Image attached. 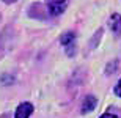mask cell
<instances>
[{
	"label": "cell",
	"mask_w": 121,
	"mask_h": 118,
	"mask_svg": "<svg viewBox=\"0 0 121 118\" xmlns=\"http://www.w3.org/2000/svg\"><path fill=\"white\" fill-rule=\"evenodd\" d=\"M44 2L47 5L49 14H52V16H58L68 6V0H44Z\"/></svg>",
	"instance_id": "obj_1"
},
{
	"label": "cell",
	"mask_w": 121,
	"mask_h": 118,
	"mask_svg": "<svg viewBox=\"0 0 121 118\" xmlns=\"http://www.w3.org/2000/svg\"><path fill=\"white\" fill-rule=\"evenodd\" d=\"M96 105H98V98L93 95H88L85 96V99L82 102V107H80V112L82 114H90L96 109Z\"/></svg>",
	"instance_id": "obj_2"
},
{
	"label": "cell",
	"mask_w": 121,
	"mask_h": 118,
	"mask_svg": "<svg viewBox=\"0 0 121 118\" xmlns=\"http://www.w3.org/2000/svg\"><path fill=\"white\" fill-rule=\"evenodd\" d=\"M33 114V105L31 102H22L17 105L14 118H30V115Z\"/></svg>",
	"instance_id": "obj_3"
},
{
	"label": "cell",
	"mask_w": 121,
	"mask_h": 118,
	"mask_svg": "<svg viewBox=\"0 0 121 118\" xmlns=\"http://www.w3.org/2000/svg\"><path fill=\"white\" fill-rule=\"evenodd\" d=\"M108 27H110L113 35L121 36V14L115 13V14L110 16V19H108Z\"/></svg>",
	"instance_id": "obj_4"
},
{
	"label": "cell",
	"mask_w": 121,
	"mask_h": 118,
	"mask_svg": "<svg viewBox=\"0 0 121 118\" xmlns=\"http://www.w3.org/2000/svg\"><path fill=\"white\" fill-rule=\"evenodd\" d=\"M74 39H76V35L71 32H66V33H63L61 38H60V44L69 49V47H74Z\"/></svg>",
	"instance_id": "obj_5"
},
{
	"label": "cell",
	"mask_w": 121,
	"mask_h": 118,
	"mask_svg": "<svg viewBox=\"0 0 121 118\" xmlns=\"http://www.w3.org/2000/svg\"><path fill=\"white\" fill-rule=\"evenodd\" d=\"M113 91H115V95H117V96H120V98H121V79L118 80L117 85H115V90H113Z\"/></svg>",
	"instance_id": "obj_6"
},
{
	"label": "cell",
	"mask_w": 121,
	"mask_h": 118,
	"mask_svg": "<svg viewBox=\"0 0 121 118\" xmlns=\"http://www.w3.org/2000/svg\"><path fill=\"white\" fill-rule=\"evenodd\" d=\"M117 65H118V61H117V60H113V65H112V66H110V65L107 66V74H112L113 71H115V68H117Z\"/></svg>",
	"instance_id": "obj_7"
},
{
	"label": "cell",
	"mask_w": 121,
	"mask_h": 118,
	"mask_svg": "<svg viewBox=\"0 0 121 118\" xmlns=\"http://www.w3.org/2000/svg\"><path fill=\"white\" fill-rule=\"evenodd\" d=\"M99 118H118L115 114H110V112H107V114H102Z\"/></svg>",
	"instance_id": "obj_8"
},
{
	"label": "cell",
	"mask_w": 121,
	"mask_h": 118,
	"mask_svg": "<svg viewBox=\"0 0 121 118\" xmlns=\"http://www.w3.org/2000/svg\"><path fill=\"white\" fill-rule=\"evenodd\" d=\"M0 118H8V117H6V115H3V117H0Z\"/></svg>",
	"instance_id": "obj_9"
}]
</instances>
